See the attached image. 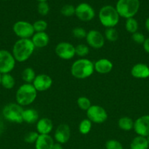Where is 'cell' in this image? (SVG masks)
<instances>
[{
    "label": "cell",
    "mask_w": 149,
    "mask_h": 149,
    "mask_svg": "<svg viewBox=\"0 0 149 149\" xmlns=\"http://www.w3.org/2000/svg\"><path fill=\"white\" fill-rule=\"evenodd\" d=\"M37 1H38L39 2H41V1H47L48 0H37Z\"/></svg>",
    "instance_id": "obj_42"
},
{
    "label": "cell",
    "mask_w": 149,
    "mask_h": 149,
    "mask_svg": "<svg viewBox=\"0 0 149 149\" xmlns=\"http://www.w3.org/2000/svg\"><path fill=\"white\" fill-rule=\"evenodd\" d=\"M133 119L129 116H123L118 121V126L121 130L124 131H130L134 128Z\"/></svg>",
    "instance_id": "obj_23"
},
{
    "label": "cell",
    "mask_w": 149,
    "mask_h": 149,
    "mask_svg": "<svg viewBox=\"0 0 149 149\" xmlns=\"http://www.w3.org/2000/svg\"><path fill=\"white\" fill-rule=\"evenodd\" d=\"M77 105L79 109L83 111H87L91 106V102L86 96H80L77 100Z\"/></svg>",
    "instance_id": "obj_30"
},
{
    "label": "cell",
    "mask_w": 149,
    "mask_h": 149,
    "mask_svg": "<svg viewBox=\"0 0 149 149\" xmlns=\"http://www.w3.org/2000/svg\"><path fill=\"white\" fill-rule=\"evenodd\" d=\"M35 49L31 39H19L13 45L12 53L16 62L23 63L31 58Z\"/></svg>",
    "instance_id": "obj_1"
},
{
    "label": "cell",
    "mask_w": 149,
    "mask_h": 149,
    "mask_svg": "<svg viewBox=\"0 0 149 149\" xmlns=\"http://www.w3.org/2000/svg\"><path fill=\"white\" fill-rule=\"evenodd\" d=\"M145 26L146 30L149 32V17L146 19L145 23Z\"/></svg>",
    "instance_id": "obj_41"
},
{
    "label": "cell",
    "mask_w": 149,
    "mask_h": 149,
    "mask_svg": "<svg viewBox=\"0 0 149 149\" xmlns=\"http://www.w3.org/2000/svg\"><path fill=\"white\" fill-rule=\"evenodd\" d=\"M120 16L115 7L111 5H105L99 12V20L101 24L108 28H115L119 22Z\"/></svg>",
    "instance_id": "obj_4"
},
{
    "label": "cell",
    "mask_w": 149,
    "mask_h": 149,
    "mask_svg": "<svg viewBox=\"0 0 149 149\" xmlns=\"http://www.w3.org/2000/svg\"><path fill=\"white\" fill-rule=\"evenodd\" d=\"M131 75L136 79L149 78V67L143 63H136L131 68Z\"/></svg>",
    "instance_id": "obj_18"
},
{
    "label": "cell",
    "mask_w": 149,
    "mask_h": 149,
    "mask_svg": "<svg viewBox=\"0 0 149 149\" xmlns=\"http://www.w3.org/2000/svg\"><path fill=\"white\" fill-rule=\"evenodd\" d=\"M106 149H124L122 143L115 139L108 140L105 143Z\"/></svg>",
    "instance_id": "obj_36"
},
{
    "label": "cell",
    "mask_w": 149,
    "mask_h": 149,
    "mask_svg": "<svg viewBox=\"0 0 149 149\" xmlns=\"http://www.w3.org/2000/svg\"><path fill=\"white\" fill-rule=\"evenodd\" d=\"M71 136V130L70 126L66 124L58 125L54 133V140L58 143L65 144L70 141Z\"/></svg>",
    "instance_id": "obj_15"
},
{
    "label": "cell",
    "mask_w": 149,
    "mask_h": 149,
    "mask_svg": "<svg viewBox=\"0 0 149 149\" xmlns=\"http://www.w3.org/2000/svg\"><path fill=\"white\" fill-rule=\"evenodd\" d=\"M94 71L100 74H107L111 72L113 68V63L108 58H100L93 63Z\"/></svg>",
    "instance_id": "obj_16"
},
{
    "label": "cell",
    "mask_w": 149,
    "mask_h": 149,
    "mask_svg": "<svg viewBox=\"0 0 149 149\" xmlns=\"http://www.w3.org/2000/svg\"><path fill=\"white\" fill-rule=\"evenodd\" d=\"M39 119V115L37 111L34 109H26L23 112V122L32 125L37 122Z\"/></svg>",
    "instance_id": "obj_21"
},
{
    "label": "cell",
    "mask_w": 149,
    "mask_h": 149,
    "mask_svg": "<svg viewBox=\"0 0 149 149\" xmlns=\"http://www.w3.org/2000/svg\"><path fill=\"white\" fill-rule=\"evenodd\" d=\"M92 123L89 119H84L80 122L78 126L79 132L82 135H88L92 129Z\"/></svg>",
    "instance_id": "obj_27"
},
{
    "label": "cell",
    "mask_w": 149,
    "mask_h": 149,
    "mask_svg": "<svg viewBox=\"0 0 149 149\" xmlns=\"http://www.w3.org/2000/svg\"><path fill=\"white\" fill-rule=\"evenodd\" d=\"M50 11L49 4L47 1H41L37 4V12L40 15L45 16L48 14Z\"/></svg>",
    "instance_id": "obj_35"
},
{
    "label": "cell",
    "mask_w": 149,
    "mask_h": 149,
    "mask_svg": "<svg viewBox=\"0 0 149 149\" xmlns=\"http://www.w3.org/2000/svg\"><path fill=\"white\" fill-rule=\"evenodd\" d=\"M36 73L32 67H26L21 73V78L25 83L32 84L36 77Z\"/></svg>",
    "instance_id": "obj_24"
},
{
    "label": "cell",
    "mask_w": 149,
    "mask_h": 149,
    "mask_svg": "<svg viewBox=\"0 0 149 149\" xmlns=\"http://www.w3.org/2000/svg\"><path fill=\"white\" fill-rule=\"evenodd\" d=\"M72 34L76 39H86L87 31L83 27H75L72 31Z\"/></svg>",
    "instance_id": "obj_34"
},
{
    "label": "cell",
    "mask_w": 149,
    "mask_h": 149,
    "mask_svg": "<svg viewBox=\"0 0 149 149\" xmlns=\"http://www.w3.org/2000/svg\"><path fill=\"white\" fill-rule=\"evenodd\" d=\"M131 37L133 42H135L136 44H138V45H143L146 39L145 37L144 34L140 31H137L135 33H132Z\"/></svg>",
    "instance_id": "obj_37"
},
{
    "label": "cell",
    "mask_w": 149,
    "mask_h": 149,
    "mask_svg": "<svg viewBox=\"0 0 149 149\" xmlns=\"http://www.w3.org/2000/svg\"><path fill=\"white\" fill-rule=\"evenodd\" d=\"M146 139H147V141H148V144H149V135H148V136H147V137H146Z\"/></svg>",
    "instance_id": "obj_43"
},
{
    "label": "cell",
    "mask_w": 149,
    "mask_h": 149,
    "mask_svg": "<svg viewBox=\"0 0 149 149\" xmlns=\"http://www.w3.org/2000/svg\"><path fill=\"white\" fill-rule=\"evenodd\" d=\"M76 17L83 22H89L95 17V11L89 4L83 2L75 7Z\"/></svg>",
    "instance_id": "obj_12"
},
{
    "label": "cell",
    "mask_w": 149,
    "mask_h": 149,
    "mask_svg": "<svg viewBox=\"0 0 149 149\" xmlns=\"http://www.w3.org/2000/svg\"><path fill=\"white\" fill-rule=\"evenodd\" d=\"M89 53V47L87 45L85 44H79L75 46V55L83 58L87 56Z\"/></svg>",
    "instance_id": "obj_29"
},
{
    "label": "cell",
    "mask_w": 149,
    "mask_h": 149,
    "mask_svg": "<svg viewBox=\"0 0 149 149\" xmlns=\"http://www.w3.org/2000/svg\"><path fill=\"white\" fill-rule=\"evenodd\" d=\"M31 40L35 48L42 49L48 46L50 42V37L46 32H35L31 38Z\"/></svg>",
    "instance_id": "obj_19"
},
{
    "label": "cell",
    "mask_w": 149,
    "mask_h": 149,
    "mask_svg": "<svg viewBox=\"0 0 149 149\" xmlns=\"http://www.w3.org/2000/svg\"><path fill=\"white\" fill-rule=\"evenodd\" d=\"M125 29L129 33H134L135 32L138 31L139 24L137 20L134 17H130V18L126 19L125 22Z\"/></svg>",
    "instance_id": "obj_26"
},
{
    "label": "cell",
    "mask_w": 149,
    "mask_h": 149,
    "mask_svg": "<svg viewBox=\"0 0 149 149\" xmlns=\"http://www.w3.org/2000/svg\"><path fill=\"white\" fill-rule=\"evenodd\" d=\"M140 6L139 0H118L115 9L120 17L128 19L134 17L138 13Z\"/></svg>",
    "instance_id": "obj_5"
},
{
    "label": "cell",
    "mask_w": 149,
    "mask_h": 149,
    "mask_svg": "<svg viewBox=\"0 0 149 149\" xmlns=\"http://www.w3.org/2000/svg\"><path fill=\"white\" fill-rule=\"evenodd\" d=\"M88 46L93 49H99L104 47L105 43V38L103 33L97 30H90L87 32L86 36Z\"/></svg>",
    "instance_id": "obj_11"
},
{
    "label": "cell",
    "mask_w": 149,
    "mask_h": 149,
    "mask_svg": "<svg viewBox=\"0 0 149 149\" xmlns=\"http://www.w3.org/2000/svg\"><path fill=\"white\" fill-rule=\"evenodd\" d=\"M54 140L50 135H39L35 142V149H52Z\"/></svg>",
    "instance_id": "obj_20"
},
{
    "label": "cell",
    "mask_w": 149,
    "mask_h": 149,
    "mask_svg": "<svg viewBox=\"0 0 149 149\" xmlns=\"http://www.w3.org/2000/svg\"><path fill=\"white\" fill-rule=\"evenodd\" d=\"M4 130V124L3 122V119L0 117V135L3 133Z\"/></svg>",
    "instance_id": "obj_39"
},
{
    "label": "cell",
    "mask_w": 149,
    "mask_h": 149,
    "mask_svg": "<svg viewBox=\"0 0 149 149\" xmlns=\"http://www.w3.org/2000/svg\"><path fill=\"white\" fill-rule=\"evenodd\" d=\"M24 109L17 103H11L6 105L2 110V116L7 121L16 124L23 122V112Z\"/></svg>",
    "instance_id": "obj_6"
},
{
    "label": "cell",
    "mask_w": 149,
    "mask_h": 149,
    "mask_svg": "<svg viewBox=\"0 0 149 149\" xmlns=\"http://www.w3.org/2000/svg\"><path fill=\"white\" fill-rule=\"evenodd\" d=\"M37 91L32 84L24 83L18 88L15 93L16 103L20 106H27L35 101Z\"/></svg>",
    "instance_id": "obj_3"
},
{
    "label": "cell",
    "mask_w": 149,
    "mask_h": 149,
    "mask_svg": "<svg viewBox=\"0 0 149 149\" xmlns=\"http://www.w3.org/2000/svg\"><path fill=\"white\" fill-rule=\"evenodd\" d=\"M39 134L37 131H30L25 135L24 138H23L24 142L29 144L35 143L39 137Z\"/></svg>",
    "instance_id": "obj_33"
},
{
    "label": "cell",
    "mask_w": 149,
    "mask_h": 149,
    "mask_svg": "<svg viewBox=\"0 0 149 149\" xmlns=\"http://www.w3.org/2000/svg\"><path fill=\"white\" fill-rule=\"evenodd\" d=\"M104 36L109 42H115L118 39V33L115 28H108L105 29Z\"/></svg>",
    "instance_id": "obj_28"
},
{
    "label": "cell",
    "mask_w": 149,
    "mask_h": 149,
    "mask_svg": "<svg viewBox=\"0 0 149 149\" xmlns=\"http://www.w3.org/2000/svg\"><path fill=\"white\" fill-rule=\"evenodd\" d=\"M36 129L39 135H50L53 129V124L48 118H41L36 123Z\"/></svg>",
    "instance_id": "obj_17"
},
{
    "label": "cell",
    "mask_w": 149,
    "mask_h": 149,
    "mask_svg": "<svg viewBox=\"0 0 149 149\" xmlns=\"http://www.w3.org/2000/svg\"><path fill=\"white\" fill-rule=\"evenodd\" d=\"M133 130L137 135L147 137L149 135V115H143L134 122Z\"/></svg>",
    "instance_id": "obj_13"
},
{
    "label": "cell",
    "mask_w": 149,
    "mask_h": 149,
    "mask_svg": "<svg viewBox=\"0 0 149 149\" xmlns=\"http://www.w3.org/2000/svg\"><path fill=\"white\" fill-rule=\"evenodd\" d=\"M15 64L16 61L12 52L7 49H0V74H10Z\"/></svg>",
    "instance_id": "obj_8"
},
{
    "label": "cell",
    "mask_w": 149,
    "mask_h": 149,
    "mask_svg": "<svg viewBox=\"0 0 149 149\" xmlns=\"http://www.w3.org/2000/svg\"><path fill=\"white\" fill-rule=\"evenodd\" d=\"M86 115L87 119L94 124L104 123L108 118L106 110L98 105H91V106L86 111Z\"/></svg>",
    "instance_id": "obj_9"
},
{
    "label": "cell",
    "mask_w": 149,
    "mask_h": 149,
    "mask_svg": "<svg viewBox=\"0 0 149 149\" xmlns=\"http://www.w3.org/2000/svg\"><path fill=\"white\" fill-rule=\"evenodd\" d=\"M149 144L145 137L137 135L132 139L130 143V149H148Z\"/></svg>",
    "instance_id": "obj_22"
},
{
    "label": "cell",
    "mask_w": 149,
    "mask_h": 149,
    "mask_svg": "<svg viewBox=\"0 0 149 149\" xmlns=\"http://www.w3.org/2000/svg\"><path fill=\"white\" fill-rule=\"evenodd\" d=\"M33 27L35 32H45L48 29V23L45 20H37L34 22Z\"/></svg>",
    "instance_id": "obj_31"
},
{
    "label": "cell",
    "mask_w": 149,
    "mask_h": 149,
    "mask_svg": "<svg viewBox=\"0 0 149 149\" xmlns=\"http://www.w3.org/2000/svg\"><path fill=\"white\" fill-rule=\"evenodd\" d=\"M52 149H64V148H63V146L61 144L58 143H55L53 145V146Z\"/></svg>",
    "instance_id": "obj_40"
},
{
    "label": "cell",
    "mask_w": 149,
    "mask_h": 149,
    "mask_svg": "<svg viewBox=\"0 0 149 149\" xmlns=\"http://www.w3.org/2000/svg\"><path fill=\"white\" fill-rule=\"evenodd\" d=\"M1 84L4 88L11 90L15 85V79L10 74H1Z\"/></svg>",
    "instance_id": "obj_25"
},
{
    "label": "cell",
    "mask_w": 149,
    "mask_h": 149,
    "mask_svg": "<svg viewBox=\"0 0 149 149\" xmlns=\"http://www.w3.org/2000/svg\"><path fill=\"white\" fill-rule=\"evenodd\" d=\"M72 76L77 79H85L94 72L93 63L87 58H79L72 63L70 68Z\"/></svg>",
    "instance_id": "obj_2"
},
{
    "label": "cell",
    "mask_w": 149,
    "mask_h": 149,
    "mask_svg": "<svg viewBox=\"0 0 149 149\" xmlns=\"http://www.w3.org/2000/svg\"><path fill=\"white\" fill-rule=\"evenodd\" d=\"M13 31L19 39H31L35 33L33 24L26 20H18L13 26Z\"/></svg>",
    "instance_id": "obj_7"
},
{
    "label": "cell",
    "mask_w": 149,
    "mask_h": 149,
    "mask_svg": "<svg viewBox=\"0 0 149 149\" xmlns=\"http://www.w3.org/2000/svg\"><path fill=\"white\" fill-rule=\"evenodd\" d=\"M1 74H0V84H1Z\"/></svg>",
    "instance_id": "obj_44"
},
{
    "label": "cell",
    "mask_w": 149,
    "mask_h": 149,
    "mask_svg": "<svg viewBox=\"0 0 149 149\" xmlns=\"http://www.w3.org/2000/svg\"><path fill=\"white\" fill-rule=\"evenodd\" d=\"M143 47L144 50L147 53L149 54V37L147 38V39H145L144 43L143 44Z\"/></svg>",
    "instance_id": "obj_38"
},
{
    "label": "cell",
    "mask_w": 149,
    "mask_h": 149,
    "mask_svg": "<svg viewBox=\"0 0 149 149\" xmlns=\"http://www.w3.org/2000/svg\"><path fill=\"white\" fill-rule=\"evenodd\" d=\"M32 84L37 92H45L52 87L53 79L48 74H40L36 76Z\"/></svg>",
    "instance_id": "obj_14"
},
{
    "label": "cell",
    "mask_w": 149,
    "mask_h": 149,
    "mask_svg": "<svg viewBox=\"0 0 149 149\" xmlns=\"http://www.w3.org/2000/svg\"><path fill=\"white\" fill-rule=\"evenodd\" d=\"M60 12L65 17H72L75 14V7L72 4H65L61 7Z\"/></svg>",
    "instance_id": "obj_32"
},
{
    "label": "cell",
    "mask_w": 149,
    "mask_h": 149,
    "mask_svg": "<svg viewBox=\"0 0 149 149\" xmlns=\"http://www.w3.org/2000/svg\"><path fill=\"white\" fill-rule=\"evenodd\" d=\"M57 56L64 61L71 60L75 56V46L70 42H61L57 44L55 47Z\"/></svg>",
    "instance_id": "obj_10"
}]
</instances>
